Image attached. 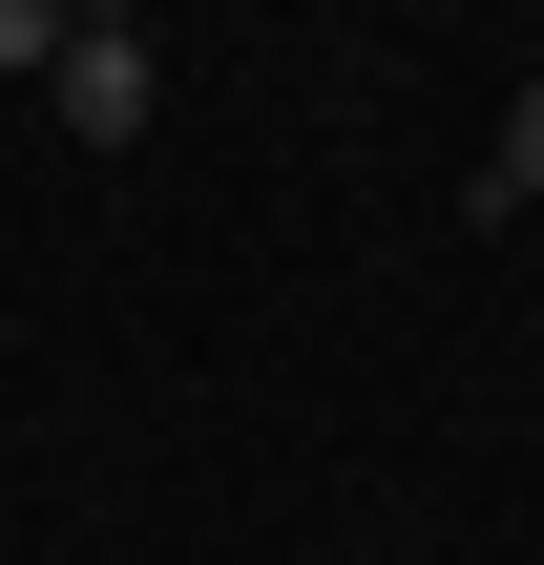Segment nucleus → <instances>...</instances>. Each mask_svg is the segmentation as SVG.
<instances>
[{
	"instance_id": "f257e3e1",
	"label": "nucleus",
	"mask_w": 544,
	"mask_h": 565,
	"mask_svg": "<svg viewBox=\"0 0 544 565\" xmlns=\"http://www.w3.org/2000/svg\"><path fill=\"white\" fill-rule=\"evenodd\" d=\"M42 105H63V147H147V126H168V63H147V42H84V21H63Z\"/></svg>"
},
{
	"instance_id": "f03ea898",
	"label": "nucleus",
	"mask_w": 544,
	"mask_h": 565,
	"mask_svg": "<svg viewBox=\"0 0 544 565\" xmlns=\"http://www.w3.org/2000/svg\"><path fill=\"white\" fill-rule=\"evenodd\" d=\"M482 210H544V63H524V105H503V147H482Z\"/></svg>"
},
{
	"instance_id": "20e7f679",
	"label": "nucleus",
	"mask_w": 544,
	"mask_h": 565,
	"mask_svg": "<svg viewBox=\"0 0 544 565\" xmlns=\"http://www.w3.org/2000/svg\"><path fill=\"white\" fill-rule=\"evenodd\" d=\"M63 21H84V42H147V0H63Z\"/></svg>"
},
{
	"instance_id": "7ed1b4c3",
	"label": "nucleus",
	"mask_w": 544,
	"mask_h": 565,
	"mask_svg": "<svg viewBox=\"0 0 544 565\" xmlns=\"http://www.w3.org/2000/svg\"><path fill=\"white\" fill-rule=\"evenodd\" d=\"M63 63V0H0V84H42Z\"/></svg>"
}]
</instances>
